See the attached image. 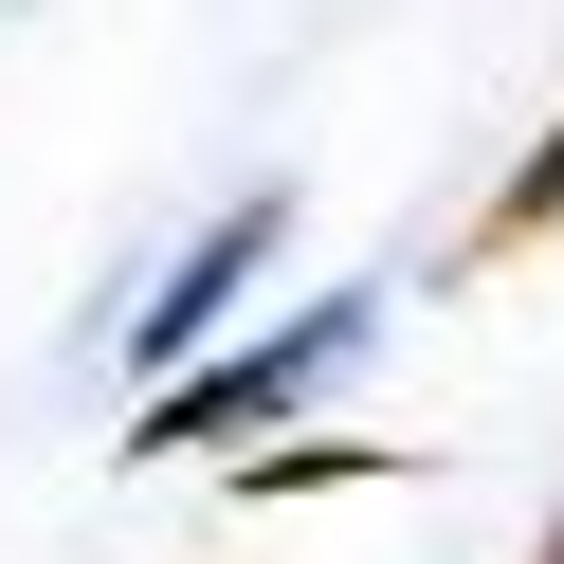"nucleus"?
<instances>
[{
	"instance_id": "obj_1",
	"label": "nucleus",
	"mask_w": 564,
	"mask_h": 564,
	"mask_svg": "<svg viewBox=\"0 0 564 564\" xmlns=\"http://www.w3.org/2000/svg\"><path fill=\"white\" fill-rule=\"evenodd\" d=\"M365 328H382V310H365V292H328V310H292V328L219 346L200 382H164V401L128 419V455H237V437H292V419L328 401L346 365H365Z\"/></svg>"
},
{
	"instance_id": "obj_2",
	"label": "nucleus",
	"mask_w": 564,
	"mask_h": 564,
	"mask_svg": "<svg viewBox=\"0 0 564 564\" xmlns=\"http://www.w3.org/2000/svg\"><path fill=\"white\" fill-rule=\"evenodd\" d=\"M273 237H292V200H237V219H200V237H183V273L147 292V328H128V365L164 382V365H183V346H200V328H219V310L273 273Z\"/></svg>"
},
{
	"instance_id": "obj_3",
	"label": "nucleus",
	"mask_w": 564,
	"mask_h": 564,
	"mask_svg": "<svg viewBox=\"0 0 564 564\" xmlns=\"http://www.w3.org/2000/svg\"><path fill=\"white\" fill-rule=\"evenodd\" d=\"M528 237H564V110L528 128V164L491 183V219H474V256H528Z\"/></svg>"
},
{
	"instance_id": "obj_4",
	"label": "nucleus",
	"mask_w": 564,
	"mask_h": 564,
	"mask_svg": "<svg viewBox=\"0 0 564 564\" xmlns=\"http://www.w3.org/2000/svg\"><path fill=\"white\" fill-rule=\"evenodd\" d=\"M546 564H564V528H546Z\"/></svg>"
}]
</instances>
